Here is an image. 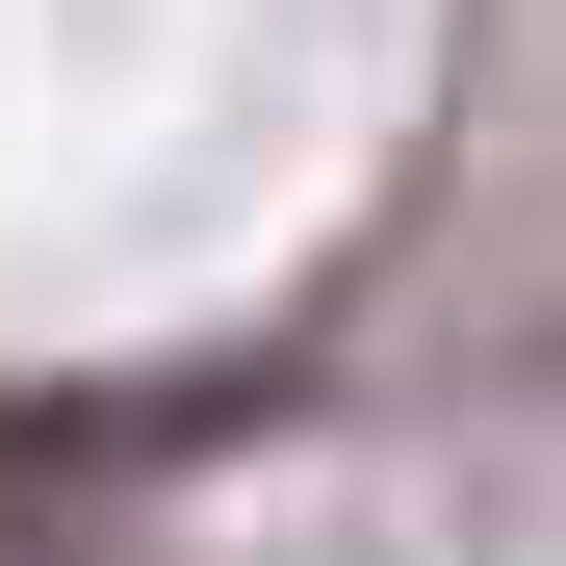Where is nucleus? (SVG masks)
Instances as JSON below:
<instances>
[{
	"label": "nucleus",
	"mask_w": 566,
	"mask_h": 566,
	"mask_svg": "<svg viewBox=\"0 0 566 566\" xmlns=\"http://www.w3.org/2000/svg\"><path fill=\"white\" fill-rule=\"evenodd\" d=\"M77 438H129V412H0V463H77Z\"/></svg>",
	"instance_id": "1"
}]
</instances>
